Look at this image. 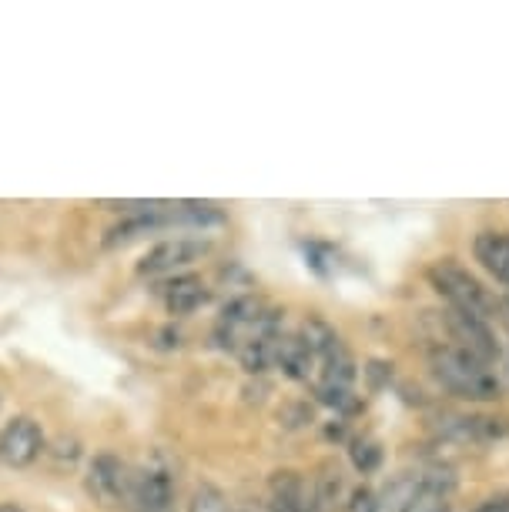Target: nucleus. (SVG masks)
Masks as SVG:
<instances>
[{"instance_id":"1","label":"nucleus","mask_w":509,"mask_h":512,"mask_svg":"<svg viewBox=\"0 0 509 512\" xmlns=\"http://www.w3.org/2000/svg\"><path fill=\"white\" fill-rule=\"evenodd\" d=\"M429 369L439 379L443 389H449L459 399L469 402H493L503 395V382L489 369L479 355L459 349V345H436L429 352Z\"/></svg>"},{"instance_id":"2","label":"nucleus","mask_w":509,"mask_h":512,"mask_svg":"<svg viewBox=\"0 0 509 512\" xmlns=\"http://www.w3.org/2000/svg\"><path fill=\"white\" fill-rule=\"evenodd\" d=\"M426 275H429V285L436 288V292L443 295L446 302L456 308V312H466V315H476V318H489L499 308L496 298L489 295L486 288L479 285L463 265H456L453 258H446V262H436Z\"/></svg>"},{"instance_id":"3","label":"nucleus","mask_w":509,"mask_h":512,"mask_svg":"<svg viewBox=\"0 0 509 512\" xmlns=\"http://www.w3.org/2000/svg\"><path fill=\"white\" fill-rule=\"evenodd\" d=\"M88 492L108 509H118V506L134 509V472L124 466L118 456L104 452L88 469Z\"/></svg>"},{"instance_id":"4","label":"nucleus","mask_w":509,"mask_h":512,"mask_svg":"<svg viewBox=\"0 0 509 512\" xmlns=\"http://www.w3.org/2000/svg\"><path fill=\"white\" fill-rule=\"evenodd\" d=\"M211 251V245L205 238H168L161 241L148 251V255L141 258L138 272L148 275V278H161V275H175L181 268L201 262Z\"/></svg>"},{"instance_id":"5","label":"nucleus","mask_w":509,"mask_h":512,"mask_svg":"<svg viewBox=\"0 0 509 512\" xmlns=\"http://www.w3.org/2000/svg\"><path fill=\"white\" fill-rule=\"evenodd\" d=\"M41 452H44V432H41V425L34 419H27V415L7 422V429L0 432V462H4V466L24 469V466H31V462H37Z\"/></svg>"},{"instance_id":"6","label":"nucleus","mask_w":509,"mask_h":512,"mask_svg":"<svg viewBox=\"0 0 509 512\" xmlns=\"http://www.w3.org/2000/svg\"><path fill=\"white\" fill-rule=\"evenodd\" d=\"M446 325H449V332H453L459 349L479 355L483 362H493L496 355H499V345H496L493 332H489L486 318H476V315H466V312H456V308H449V312H446Z\"/></svg>"},{"instance_id":"7","label":"nucleus","mask_w":509,"mask_h":512,"mask_svg":"<svg viewBox=\"0 0 509 512\" xmlns=\"http://www.w3.org/2000/svg\"><path fill=\"white\" fill-rule=\"evenodd\" d=\"M134 509L171 512L175 509V482L165 469H144L134 476Z\"/></svg>"},{"instance_id":"8","label":"nucleus","mask_w":509,"mask_h":512,"mask_svg":"<svg viewBox=\"0 0 509 512\" xmlns=\"http://www.w3.org/2000/svg\"><path fill=\"white\" fill-rule=\"evenodd\" d=\"M439 429L453 439L463 442H486V439H499L509 432L506 419H486V415H449V419L439 422Z\"/></svg>"},{"instance_id":"9","label":"nucleus","mask_w":509,"mask_h":512,"mask_svg":"<svg viewBox=\"0 0 509 512\" xmlns=\"http://www.w3.org/2000/svg\"><path fill=\"white\" fill-rule=\"evenodd\" d=\"M275 365H282L288 379L305 382L312 375L315 355L309 352V345H305L299 335H288V338L278 335V342H275Z\"/></svg>"},{"instance_id":"10","label":"nucleus","mask_w":509,"mask_h":512,"mask_svg":"<svg viewBox=\"0 0 509 512\" xmlns=\"http://www.w3.org/2000/svg\"><path fill=\"white\" fill-rule=\"evenodd\" d=\"M208 302V288L195 275H181L165 285V305L171 315H191Z\"/></svg>"},{"instance_id":"11","label":"nucleus","mask_w":509,"mask_h":512,"mask_svg":"<svg viewBox=\"0 0 509 512\" xmlns=\"http://www.w3.org/2000/svg\"><path fill=\"white\" fill-rule=\"evenodd\" d=\"M476 258L483 268L499 282L509 285V235H496V231H483L476 235Z\"/></svg>"},{"instance_id":"12","label":"nucleus","mask_w":509,"mask_h":512,"mask_svg":"<svg viewBox=\"0 0 509 512\" xmlns=\"http://www.w3.org/2000/svg\"><path fill=\"white\" fill-rule=\"evenodd\" d=\"M188 512H235V509H232V502H228V496L222 489L198 486L195 496H191V502H188Z\"/></svg>"},{"instance_id":"13","label":"nucleus","mask_w":509,"mask_h":512,"mask_svg":"<svg viewBox=\"0 0 509 512\" xmlns=\"http://www.w3.org/2000/svg\"><path fill=\"white\" fill-rule=\"evenodd\" d=\"M352 459H355V466H359L362 472H372L379 466V459H382V452L376 442H355V449H352Z\"/></svg>"},{"instance_id":"14","label":"nucleus","mask_w":509,"mask_h":512,"mask_svg":"<svg viewBox=\"0 0 509 512\" xmlns=\"http://www.w3.org/2000/svg\"><path fill=\"white\" fill-rule=\"evenodd\" d=\"M379 499H376V492L372 489H355L352 496H349V512H379Z\"/></svg>"},{"instance_id":"15","label":"nucleus","mask_w":509,"mask_h":512,"mask_svg":"<svg viewBox=\"0 0 509 512\" xmlns=\"http://www.w3.org/2000/svg\"><path fill=\"white\" fill-rule=\"evenodd\" d=\"M476 512H509V496H499V499H489L483 502Z\"/></svg>"},{"instance_id":"16","label":"nucleus","mask_w":509,"mask_h":512,"mask_svg":"<svg viewBox=\"0 0 509 512\" xmlns=\"http://www.w3.org/2000/svg\"><path fill=\"white\" fill-rule=\"evenodd\" d=\"M503 305H506V308H509V295H506V298H503Z\"/></svg>"}]
</instances>
